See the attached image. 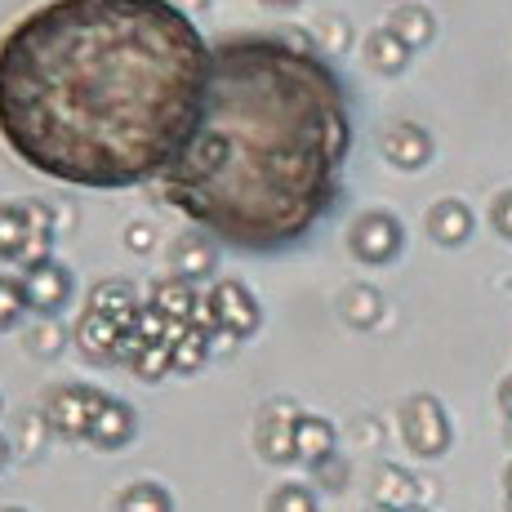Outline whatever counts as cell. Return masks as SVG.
<instances>
[{
  "label": "cell",
  "instance_id": "cell-8",
  "mask_svg": "<svg viewBox=\"0 0 512 512\" xmlns=\"http://www.w3.org/2000/svg\"><path fill=\"white\" fill-rule=\"evenodd\" d=\"M214 268H219V241L210 232H179L170 241V277H183L192 285L210 281Z\"/></svg>",
  "mask_w": 512,
  "mask_h": 512
},
{
  "label": "cell",
  "instance_id": "cell-7",
  "mask_svg": "<svg viewBox=\"0 0 512 512\" xmlns=\"http://www.w3.org/2000/svg\"><path fill=\"white\" fill-rule=\"evenodd\" d=\"M210 294H214V308H219V326L236 334V339H254L263 326V308H259V299H254V290L245 281H232V277H223V281H214L210 285Z\"/></svg>",
  "mask_w": 512,
  "mask_h": 512
},
{
  "label": "cell",
  "instance_id": "cell-13",
  "mask_svg": "<svg viewBox=\"0 0 512 512\" xmlns=\"http://www.w3.org/2000/svg\"><path fill=\"white\" fill-rule=\"evenodd\" d=\"M361 54H366V67L379 76H401L410 67V58H415V49L401 41L392 27H374L366 32V41H361Z\"/></svg>",
  "mask_w": 512,
  "mask_h": 512
},
{
  "label": "cell",
  "instance_id": "cell-9",
  "mask_svg": "<svg viewBox=\"0 0 512 512\" xmlns=\"http://www.w3.org/2000/svg\"><path fill=\"white\" fill-rule=\"evenodd\" d=\"M294 415L290 401H272V406L259 410V423H254V446H259V455L268 459V464H290L294 455Z\"/></svg>",
  "mask_w": 512,
  "mask_h": 512
},
{
  "label": "cell",
  "instance_id": "cell-2",
  "mask_svg": "<svg viewBox=\"0 0 512 512\" xmlns=\"http://www.w3.org/2000/svg\"><path fill=\"white\" fill-rule=\"evenodd\" d=\"M352 139L348 90L321 54L223 36L205 112L156 192L219 245L281 254L334 214Z\"/></svg>",
  "mask_w": 512,
  "mask_h": 512
},
{
  "label": "cell",
  "instance_id": "cell-39",
  "mask_svg": "<svg viewBox=\"0 0 512 512\" xmlns=\"http://www.w3.org/2000/svg\"><path fill=\"white\" fill-rule=\"evenodd\" d=\"M504 437H508V446H512V419H508V428H504Z\"/></svg>",
  "mask_w": 512,
  "mask_h": 512
},
{
  "label": "cell",
  "instance_id": "cell-36",
  "mask_svg": "<svg viewBox=\"0 0 512 512\" xmlns=\"http://www.w3.org/2000/svg\"><path fill=\"white\" fill-rule=\"evenodd\" d=\"M174 5H179L183 14H192V18H196V9H205V5H210V0H174Z\"/></svg>",
  "mask_w": 512,
  "mask_h": 512
},
{
  "label": "cell",
  "instance_id": "cell-24",
  "mask_svg": "<svg viewBox=\"0 0 512 512\" xmlns=\"http://www.w3.org/2000/svg\"><path fill=\"white\" fill-rule=\"evenodd\" d=\"M27 312H32V308H27L23 277H5V272H0V334L14 330Z\"/></svg>",
  "mask_w": 512,
  "mask_h": 512
},
{
  "label": "cell",
  "instance_id": "cell-37",
  "mask_svg": "<svg viewBox=\"0 0 512 512\" xmlns=\"http://www.w3.org/2000/svg\"><path fill=\"white\" fill-rule=\"evenodd\" d=\"M5 464H9V441L0 437V468H5Z\"/></svg>",
  "mask_w": 512,
  "mask_h": 512
},
{
  "label": "cell",
  "instance_id": "cell-5",
  "mask_svg": "<svg viewBox=\"0 0 512 512\" xmlns=\"http://www.w3.org/2000/svg\"><path fill=\"white\" fill-rule=\"evenodd\" d=\"M406 245V228H401L397 214L388 210H366L348 223V250L357 254L361 263L379 268V263H392Z\"/></svg>",
  "mask_w": 512,
  "mask_h": 512
},
{
  "label": "cell",
  "instance_id": "cell-34",
  "mask_svg": "<svg viewBox=\"0 0 512 512\" xmlns=\"http://www.w3.org/2000/svg\"><path fill=\"white\" fill-rule=\"evenodd\" d=\"M499 410H504V415L512 419V374H508L504 383H499Z\"/></svg>",
  "mask_w": 512,
  "mask_h": 512
},
{
  "label": "cell",
  "instance_id": "cell-6",
  "mask_svg": "<svg viewBox=\"0 0 512 512\" xmlns=\"http://www.w3.org/2000/svg\"><path fill=\"white\" fill-rule=\"evenodd\" d=\"M23 290H27V308L36 312V317H58V312L72 303V268L58 259H45L36 263V268H23Z\"/></svg>",
  "mask_w": 512,
  "mask_h": 512
},
{
  "label": "cell",
  "instance_id": "cell-42",
  "mask_svg": "<svg viewBox=\"0 0 512 512\" xmlns=\"http://www.w3.org/2000/svg\"><path fill=\"white\" fill-rule=\"evenodd\" d=\"M0 410H5V397H0Z\"/></svg>",
  "mask_w": 512,
  "mask_h": 512
},
{
  "label": "cell",
  "instance_id": "cell-4",
  "mask_svg": "<svg viewBox=\"0 0 512 512\" xmlns=\"http://www.w3.org/2000/svg\"><path fill=\"white\" fill-rule=\"evenodd\" d=\"M401 441L415 450L419 459H437L450 446V419L441 410L437 397L415 392V397L401 401Z\"/></svg>",
  "mask_w": 512,
  "mask_h": 512
},
{
  "label": "cell",
  "instance_id": "cell-33",
  "mask_svg": "<svg viewBox=\"0 0 512 512\" xmlns=\"http://www.w3.org/2000/svg\"><path fill=\"white\" fill-rule=\"evenodd\" d=\"M152 245H156V228H152V223H130V228H125V250L147 254Z\"/></svg>",
  "mask_w": 512,
  "mask_h": 512
},
{
  "label": "cell",
  "instance_id": "cell-41",
  "mask_svg": "<svg viewBox=\"0 0 512 512\" xmlns=\"http://www.w3.org/2000/svg\"><path fill=\"white\" fill-rule=\"evenodd\" d=\"M374 512H392V508H374Z\"/></svg>",
  "mask_w": 512,
  "mask_h": 512
},
{
  "label": "cell",
  "instance_id": "cell-16",
  "mask_svg": "<svg viewBox=\"0 0 512 512\" xmlns=\"http://www.w3.org/2000/svg\"><path fill=\"white\" fill-rule=\"evenodd\" d=\"M374 508H392V512H406L419 508V486L406 468H392L383 464L379 477H374Z\"/></svg>",
  "mask_w": 512,
  "mask_h": 512
},
{
  "label": "cell",
  "instance_id": "cell-40",
  "mask_svg": "<svg viewBox=\"0 0 512 512\" xmlns=\"http://www.w3.org/2000/svg\"><path fill=\"white\" fill-rule=\"evenodd\" d=\"M0 512H27V508H0Z\"/></svg>",
  "mask_w": 512,
  "mask_h": 512
},
{
  "label": "cell",
  "instance_id": "cell-20",
  "mask_svg": "<svg viewBox=\"0 0 512 512\" xmlns=\"http://www.w3.org/2000/svg\"><path fill=\"white\" fill-rule=\"evenodd\" d=\"M392 32L401 36L410 49H423V45H432V36H437V18L428 14L423 5H397L392 9Z\"/></svg>",
  "mask_w": 512,
  "mask_h": 512
},
{
  "label": "cell",
  "instance_id": "cell-11",
  "mask_svg": "<svg viewBox=\"0 0 512 512\" xmlns=\"http://www.w3.org/2000/svg\"><path fill=\"white\" fill-rule=\"evenodd\" d=\"M134 432H139V415H134V406H130V401H121V397H107L103 406H98V415H94L90 446L112 455V450L130 446Z\"/></svg>",
  "mask_w": 512,
  "mask_h": 512
},
{
  "label": "cell",
  "instance_id": "cell-3",
  "mask_svg": "<svg viewBox=\"0 0 512 512\" xmlns=\"http://www.w3.org/2000/svg\"><path fill=\"white\" fill-rule=\"evenodd\" d=\"M107 401V392L90 388V383H54L41 401V415L49 423V432L63 441H90L94 415Z\"/></svg>",
  "mask_w": 512,
  "mask_h": 512
},
{
  "label": "cell",
  "instance_id": "cell-32",
  "mask_svg": "<svg viewBox=\"0 0 512 512\" xmlns=\"http://www.w3.org/2000/svg\"><path fill=\"white\" fill-rule=\"evenodd\" d=\"M490 223H495V232L512 241V192H499L495 201H490Z\"/></svg>",
  "mask_w": 512,
  "mask_h": 512
},
{
  "label": "cell",
  "instance_id": "cell-17",
  "mask_svg": "<svg viewBox=\"0 0 512 512\" xmlns=\"http://www.w3.org/2000/svg\"><path fill=\"white\" fill-rule=\"evenodd\" d=\"M90 308L107 312V317H116L121 326H134V317H139L143 303H139V294H134L130 281L112 277V281H98L94 290H90Z\"/></svg>",
  "mask_w": 512,
  "mask_h": 512
},
{
  "label": "cell",
  "instance_id": "cell-10",
  "mask_svg": "<svg viewBox=\"0 0 512 512\" xmlns=\"http://www.w3.org/2000/svg\"><path fill=\"white\" fill-rule=\"evenodd\" d=\"M379 152H383V161L397 165V170H406V174L423 170V165L432 161V134L415 121H392L379 139Z\"/></svg>",
  "mask_w": 512,
  "mask_h": 512
},
{
  "label": "cell",
  "instance_id": "cell-29",
  "mask_svg": "<svg viewBox=\"0 0 512 512\" xmlns=\"http://www.w3.org/2000/svg\"><path fill=\"white\" fill-rule=\"evenodd\" d=\"M187 326H192L196 334H205V339H214L223 326H219V308H214V294L210 290H201L196 294V303H192V317H187Z\"/></svg>",
  "mask_w": 512,
  "mask_h": 512
},
{
  "label": "cell",
  "instance_id": "cell-38",
  "mask_svg": "<svg viewBox=\"0 0 512 512\" xmlns=\"http://www.w3.org/2000/svg\"><path fill=\"white\" fill-rule=\"evenodd\" d=\"M504 490H508V499H512V464L504 468Z\"/></svg>",
  "mask_w": 512,
  "mask_h": 512
},
{
  "label": "cell",
  "instance_id": "cell-22",
  "mask_svg": "<svg viewBox=\"0 0 512 512\" xmlns=\"http://www.w3.org/2000/svg\"><path fill=\"white\" fill-rule=\"evenodd\" d=\"M116 512H174V499L156 481H134L116 495Z\"/></svg>",
  "mask_w": 512,
  "mask_h": 512
},
{
  "label": "cell",
  "instance_id": "cell-31",
  "mask_svg": "<svg viewBox=\"0 0 512 512\" xmlns=\"http://www.w3.org/2000/svg\"><path fill=\"white\" fill-rule=\"evenodd\" d=\"M147 348H152V343H147L134 326H125L121 330V343H116V366H134V361H139Z\"/></svg>",
  "mask_w": 512,
  "mask_h": 512
},
{
  "label": "cell",
  "instance_id": "cell-21",
  "mask_svg": "<svg viewBox=\"0 0 512 512\" xmlns=\"http://www.w3.org/2000/svg\"><path fill=\"white\" fill-rule=\"evenodd\" d=\"M27 232H32V223H27V205L0 201V259L18 263V254H23V245H27Z\"/></svg>",
  "mask_w": 512,
  "mask_h": 512
},
{
  "label": "cell",
  "instance_id": "cell-15",
  "mask_svg": "<svg viewBox=\"0 0 512 512\" xmlns=\"http://www.w3.org/2000/svg\"><path fill=\"white\" fill-rule=\"evenodd\" d=\"M294 455L308 468L330 459L334 455V423L321 415H299V423H294Z\"/></svg>",
  "mask_w": 512,
  "mask_h": 512
},
{
  "label": "cell",
  "instance_id": "cell-30",
  "mask_svg": "<svg viewBox=\"0 0 512 512\" xmlns=\"http://www.w3.org/2000/svg\"><path fill=\"white\" fill-rule=\"evenodd\" d=\"M348 472H352V468H348V459H343L339 450H334L330 459L312 464V481H317L321 490H343V486H348Z\"/></svg>",
  "mask_w": 512,
  "mask_h": 512
},
{
  "label": "cell",
  "instance_id": "cell-23",
  "mask_svg": "<svg viewBox=\"0 0 512 512\" xmlns=\"http://www.w3.org/2000/svg\"><path fill=\"white\" fill-rule=\"evenodd\" d=\"M63 343H67V334H63V321L58 317H41L32 330H27V339H23V348L32 352V357H41V361H54L58 352H63Z\"/></svg>",
  "mask_w": 512,
  "mask_h": 512
},
{
  "label": "cell",
  "instance_id": "cell-19",
  "mask_svg": "<svg viewBox=\"0 0 512 512\" xmlns=\"http://www.w3.org/2000/svg\"><path fill=\"white\" fill-rule=\"evenodd\" d=\"M339 312H343V321H348V326L370 330L374 321L383 317V294L374 290V285H348V290H343V299H339Z\"/></svg>",
  "mask_w": 512,
  "mask_h": 512
},
{
  "label": "cell",
  "instance_id": "cell-43",
  "mask_svg": "<svg viewBox=\"0 0 512 512\" xmlns=\"http://www.w3.org/2000/svg\"><path fill=\"white\" fill-rule=\"evenodd\" d=\"M508 512H512V499H508Z\"/></svg>",
  "mask_w": 512,
  "mask_h": 512
},
{
  "label": "cell",
  "instance_id": "cell-18",
  "mask_svg": "<svg viewBox=\"0 0 512 512\" xmlns=\"http://www.w3.org/2000/svg\"><path fill=\"white\" fill-rule=\"evenodd\" d=\"M196 285L192 281H183V277H161L152 285V294H147V303L152 308H161L170 321H187L192 317V303H196Z\"/></svg>",
  "mask_w": 512,
  "mask_h": 512
},
{
  "label": "cell",
  "instance_id": "cell-25",
  "mask_svg": "<svg viewBox=\"0 0 512 512\" xmlns=\"http://www.w3.org/2000/svg\"><path fill=\"white\" fill-rule=\"evenodd\" d=\"M210 357H214L210 339H205V334H196V330H187L183 339L174 343V374H196Z\"/></svg>",
  "mask_w": 512,
  "mask_h": 512
},
{
  "label": "cell",
  "instance_id": "cell-26",
  "mask_svg": "<svg viewBox=\"0 0 512 512\" xmlns=\"http://www.w3.org/2000/svg\"><path fill=\"white\" fill-rule=\"evenodd\" d=\"M268 512H317V490L303 481H285L268 495Z\"/></svg>",
  "mask_w": 512,
  "mask_h": 512
},
{
  "label": "cell",
  "instance_id": "cell-35",
  "mask_svg": "<svg viewBox=\"0 0 512 512\" xmlns=\"http://www.w3.org/2000/svg\"><path fill=\"white\" fill-rule=\"evenodd\" d=\"M263 9H277V14H285V9H299L303 0H259Z\"/></svg>",
  "mask_w": 512,
  "mask_h": 512
},
{
  "label": "cell",
  "instance_id": "cell-12",
  "mask_svg": "<svg viewBox=\"0 0 512 512\" xmlns=\"http://www.w3.org/2000/svg\"><path fill=\"white\" fill-rule=\"evenodd\" d=\"M121 330L125 326L116 317H107V312H98V308H85L81 321H76V330H72V339H76V348H81L85 361H116Z\"/></svg>",
  "mask_w": 512,
  "mask_h": 512
},
{
  "label": "cell",
  "instance_id": "cell-28",
  "mask_svg": "<svg viewBox=\"0 0 512 512\" xmlns=\"http://www.w3.org/2000/svg\"><path fill=\"white\" fill-rule=\"evenodd\" d=\"M352 41V27H348V18H339V14H326L321 18V27H317V49L321 54H343Z\"/></svg>",
  "mask_w": 512,
  "mask_h": 512
},
{
  "label": "cell",
  "instance_id": "cell-27",
  "mask_svg": "<svg viewBox=\"0 0 512 512\" xmlns=\"http://www.w3.org/2000/svg\"><path fill=\"white\" fill-rule=\"evenodd\" d=\"M130 370L139 374L143 383H161L165 374H174V348H170V343H152V348H147Z\"/></svg>",
  "mask_w": 512,
  "mask_h": 512
},
{
  "label": "cell",
  "instance_id": "cell-1",
  "mask_svg": "<svg viewBox=\"0 0 512 512\" xmlns=\"http://www.w3.org/2000/svg\"><path fill=\"white\" fill-rule=\"evenodd\" d=\"M210 76L214 45L174 0H41L0 36V143L54 183H152Z\"/></svg>",
  "mask_w": 512,
  "mask_h": 512
},
{
  "label": "cell",
  "instance_id": "cell-14",
  "mask_svg": "<svg viewBox=\"0 0 512 512\" xmlns=\"http://www.w3.org/2000/svg\"><path fill=\"white\" fill-rule=\"evenodd\" d=\"M428 236L437 245H464L472 236V210L464 201H455V196H446V201H437L428 210Z\"/></svg>",
  "mask_w": 512,
  "mask_h": 512
}]
</instances>
